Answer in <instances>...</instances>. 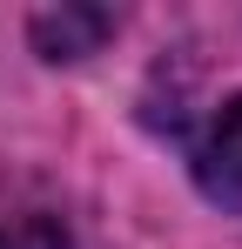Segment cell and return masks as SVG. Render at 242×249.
<instances>
[{
    "label": "cell",
    "instance_id": "cell-1",
    "mask_svg": "<svg viewBox=\"0 0 242 249\" xmlns=\"http://www.w3.org/2000/svg\"><path fill=\"white\" fill-rule=\"evenodd\" d=\"M189 168H195V189L222 209H242V94H229L208 128L195 135L189 148Z\"/></svg>",
    "mask_w": 242,
    "mask_h": 249
},
{
    "label": "cell",
    "instance_id": "cell-2",
    "mask_svg": "<svg viewBox=\"0 0 242 249\" xmlns=\"http://www.w3.org/2000/svg\"><path fill=\"white\" fill-rule=\"evenodd\" d=\"M121 20L108 7H61V14H34V47L47 61H81V54H94V47L115 34Z\"/></svg>",
    "mask_w": 242,
    "mask_h": 249
},
{
    "label": "cell",
    "instance_id": "cell-3",
    "mask_svg": "<svg viewBox=\"0 0 242 249\" xmlns=\"http://www.w3.org/2000/svg\"><path fill=\"white\" fill-rule=\"evenodd\" d=\"M0 249H68V229L54 215H7L0 222Z\"/></svg>",
    "mask_w": 242,
    "mask_h": 249
}]
</instances>
